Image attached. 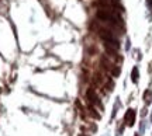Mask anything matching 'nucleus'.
<instances>
[{"label": "nucleus", "instance_id": "obj_1", "mask_svg": "<svg viewBox=\"0 0 152 136\" xmlns=\"http://www.w3.org/2000/svg\"><path fill=\"white\" fill-rule=\"evenodd\" d=\"M86 98L89 100V103L90 104H94V105H99V107H102V103H100V100H99L96 91L93 90V88H89L86 91Z\"/></svg>", "mask_w": 152, "mask_h": 136}, {"label": "nucleus", "instance_id": "obj_2", "mask_svg": "<svg viewBox=\"0 0 152 136\" xmlns=\"http://www.w3.org/2000/svg\"><path fill=\"white\" fill-rule=\"evenodd\" d=\"M135 111L132 108L127 109V112H125V116H124V121L127 122V125L128 126H132L134 124H135Z\"/></svg>", "mask_w": 152, "mask_h": 136}, {"label": "nucleus", "instance_id": "obj_3", "mask_svg": "<svg viewBox=\"0 0 152 136\" xmlns=\"http://www.w3.org/2000/svg\"><path fill=\"white\" fill-rule=\"evenodd\" d=\"M138 79H140V72H138V67H134L132 72H131V80L134 83L138 82Z\"/></svg>", "mask_w": 152, "mask_h": 136}, {"label": "nucleus", "instance_id": "obj_4", "mask_svg": "<svg viewBox=\"0 0 152 136\" xmlns=\"http://www.w3.org/2000/svg\"><path fill=\"white\" fill-rule=\"evenodd\" d=\"M151 97H152V91H151V90H147V91L144 93V100H145V103H147V104L151 103Z\"/></svg>", "mask_w": 152, "mask_h": 136}, {"label": "nucleus", "instance_id": "obj_5", "mask_svg": "<svg viewBox=\"0 0 152 136\" xmlns=\"http://www.w3.org/2000/svg\"><path fill=\"white\" fill-rule=\"evenodd\" d=\"M111 75H113L114 77H117L120 75V67H117V66H115V67H111Z\"/></svg>", "mask_w": 152, "mask_h": 136}, {"label": "nucleus", "instance_id": "obj_6", "mask_svg": "<svg viewBox=\"0 0 152 136\" xmlns=\"http://www.w3.org/2000/svg\"><path fill=\"white\" fill-rule=\"evenodd\" d=\"M89 109H90V114H92L93 116H94V118H96V119H99V118H100V115H99L97 112H96V111H94V108H93L92 105H90V107H89Z\"/></svg>", "mask_w": 152, "mask_h": 136}, {"label": "nucleus", "instance_id": "obj_7", "mask_svg": "<svg viewBox=\"0 0 152 136\" xmlns=\"http://www.w3.org/2000/svg\"><path fill=\"white\" fill-rule=\"evenodd\" d=\"M147 4H148V7L152 9V0H147Z\"/></svg>", "mask_w": 152, "mask_h": 136}, {"label": "nucleus", "instance_id": "obj_8", "mask_svg": "<svg viewBox=\"0 0 152 136\" xmlns=\"http://www.w3.org/2000/svg\"><path fill=\"white\" fill-rule=\"evenodd\" d=\"M79 136H86V135H79Z\"/></svg>", "mask_w": 152, "mask_h": 136}]
</instances>
